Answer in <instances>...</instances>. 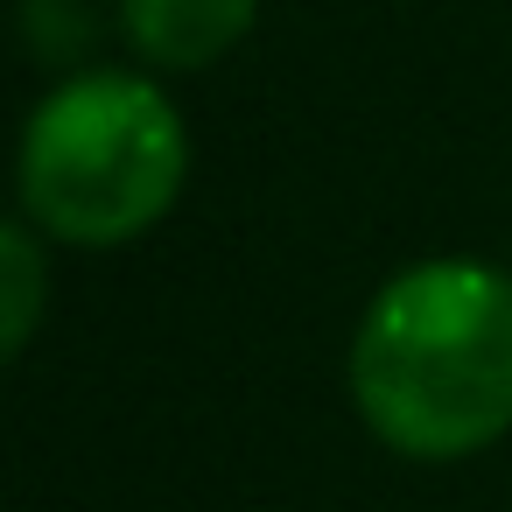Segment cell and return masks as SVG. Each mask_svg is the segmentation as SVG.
Instances as JSON below:
<instances>
[{
    "label": "cell",
    "instance_id": "277c9868",
    "mask_svg": "<svg viewBox=\"0 0 512 512\" xmlns=\"http://www.w3.org/2000/svg\"><path fill=\"white\" fill-rule=\"evenodd\" d=\"M43 309H50V260L15 218H0V365L29 351Z\"/></svg>",
    "mask_w": 512,
    "mask_h": 512
},
{
    "label": "cell",
    "instance_id": "6da1fadb",
    "mask_svg": "<svg viewBox=\"0 0 512 512\" xmlns=\"http://www.w3.org/2000/svg\"><path fill=\"white\" fill-rule=\"evenodd\" d=\"M365 428L421 463H456L512 428V281L484 260L393 274L351 337Z\"/></svg>",
    "mask_w": 512,
    "mask_h": 512
},
{
    "label": "cell",
    "instance_id": "3957f363",
    "mask_svg": "<svg viewBox=\"0 0 512 512\" xmlns=\"http://www.w3.org/2000/svg\"><path fill=\"white\" fill-rule=\"evenodd\" d=\"M260 0H120L127 43L162 71H204L246 43Z\"/></svg>",
    "mask_w": 512,
    "mask_h": 512
},
{
    "label": "cell",
    "instance_id": "7a4b0ae2",
    "mask_svg": "<svg viewBox=\"0 0 512 512\" xmlns=\"http://www.w3.org/2000/svg\"><path fill=\"white\" fill-rule=\"evenodd\" d=\"M190 141L176 106L134 71L57 85L22 127V204L64 246H127L183 190Z\"/></svg>",
    "mask_w": 512,
    "mask_h": 512
}]
</instances>
